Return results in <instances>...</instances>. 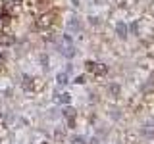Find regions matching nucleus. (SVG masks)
<instances>
[{"label":"nucleus","instance_id":"obj_1","mask_svg":"<svg viewBox=\"0 0 154 144\" xmlns=\"http://www.w3.org/2000/svg\"><path fill=\"white\" fill-rule=\"evenodd\" d=\"M52 23V14H42L41 21H38V27H48Z\"/></svg>","mask_w":154,"mask_h":144}]
</instances>
